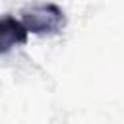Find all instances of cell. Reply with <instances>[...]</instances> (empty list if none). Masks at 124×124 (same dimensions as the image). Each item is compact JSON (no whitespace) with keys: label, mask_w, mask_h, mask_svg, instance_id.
I'll list each match as a JSON object with an SVG mask.
<instances>
[{"label":"cell","mask_w":124,"mask_h":124,"mask_svg":"<svg viewBox=\"0 0 124 124\" xmlns=\"http://www.w3.org/2000/svg\"><path fill=\"white\" fill-rule=\"evenodd\" d=\"M21 23L27 29V33L35 35H52L58 33L66 25L64 12L56 4H39L23 10Z\"/></svg>","instance_id":"1"},{"label":"cell","mask_w":124,"mask_h":124,"mask_svg":"<svg viewBox=\"0 0 124 124\" xmlns=\"http://www.w3.org/2000/svg\"><path fill=\"white\" fill-rule=\"evenodd\" d=\"M27 29L23 23L12 16L0 17V54L12 50L14 46L25 45L27 43Z\"/></svg>","instance_id":"2"}]
</instances>
